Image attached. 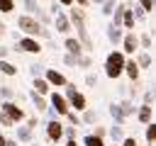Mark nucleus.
<instances>
[{"label":"nucleus","mask_w":156,"mask_h":146,"mask_svg":"<svg viewBox=\"0 0 156 146\" xmlns=\"http://www.w3.org/2000/svg\"><path fill=\"white\" fill-rule=\"evenodd\" d=\"M68 22H71V29H76V39L83 44V51H88V54H93L95 49H93V39H90V34H88V27H85V15H83V10L80 7H71L68 10Z\"/></svg>","instance_id":"f257e3e1"},{"label":"nucleus","mask_w":156,"mask_h":146,"mask_svg":"<svg viewBox=\"0 0 156 146\" xmlns=\"http://www.w3.org/2000/svg\"><path fill=\"white\" fill-rule=\"evenodd\" d=\"M24 119H27V112L20 105H15L12 100H2L0 102V124L2 127H17Z\"/></svg>","instance_id":"f03ea898"},{"label":"nucleus","mask_w":156,"mask_h":146,"mask_svg":"<svg viewBox=\"0 0 156 146\" xmlns=\"http://www.w3.org/2000/svg\"><path fill=\"white\" fill-rule=\"evenodd\" d=\"M124 61H127V56H124L119 49L110 51L107 58H105V75H107L110 80H117V78L122 75V71H124Z\"/></svg>","instance_id":"7ed1b4c3"},{"label":"nucleus","mask_w":156,"mask_h":146,"mask_svg":"<svg viewBox=\"0 0 156 146\" xmlns=\"http://www.w3.org/2000/svg\"><path fill=\"white\" fill-rule=\"evenodd\" d=\"M17 27H20V32L24 34V36H41V32H44V27L39 24V19L34 17V15H20L17 17Z\"/></svg>","instance_id":"20e7f679"},{"label":"nucleus","mask_w":156,"mask_h":146,"mask_svg":"<svg viewBox=\"0 0 156 146\" xmlns=\"http://www.w3.org/2000/svg\"><path fill=\"white\" fill-rule=\"evenodd\" d=\"M66 88V100H68V107L73 109V112H83L85 107H88V100H85V95L80 92V90H76V83H66L63 85Z\"/></svg>","instance_id":"39448f33"},{"label":"nucleus","mask_w":156,"mask_h":146,"mask_svg":"<svg viewBox=\"0 0 156 146\" xmlns=\"http://www.w3.org/2000/svg\"><path fill=\"white\" fill-rule=\"evenodd\" d=\"M49 107L56 112V117H66V112L71 109L68 107V100L63 97V92H56V90L49 92Z\"/></svg>","instance_id":"423d86ee"},{"label":"nucleus","mask_w":156,"mask_h":146,"mask_svg":"<svg viewBox=\"0 0 156 146\" xmlns=\"http://www.w3.org/2000/svg\"><path fill=\"white\" fill-rule=\"evenodd\" d=\"M119 51L124 54V56H134L136 51H139V36H136V32H127V34H122V41H119Z\"/></svg>","instance_id":"0eeeda50"},{"label":"nucleus","mask_w":156,"mask_h":146,"mask_svg":"<svg viewBox=\"0 0 156 146\" xmlns=\"http://www.w3.org/2000/svg\"><path fill=\"white\" fill-rule=\"evenodd\" d=\"M51 24H54L56 34H66V36H71V22H68V15H66V12H56V15H51Z\"/></svg>","instance_id":"6e6552de"},{"label":"nucleus","mask_w":156,"mask_h":146,"mask_svg":"<svg viewBox=\"0 0 156 146\" xmlns=\"http://www.w3.org/2000/svg\"><path fill=\"white\" fill-rule=\"evenodd\" d=\"M61 136H63V124H61V119H49V122H46V139L58 146Z\"/></svg>","instance_id":"1a4fd4ad"},{"label":"nucleus","mask_w":156,"mask_h":146,"mask_svg":"<svg viewBox=\"0 0 156 146\" xmlns=\"http://www.w3.org/2000/svg\"><path fill=\"white\" fill-rule=\"evenodd\" d=\"M17 49L24 54H41V41L34 36H22V39H17Z\"/></svg>","instance_id":"9d476101"},{"label":"nucleus","mask_w":156,"mask_h":146,"mask_svg":"<svg viewBox=\"0 0 156 146\" xmlns=\"http://www.w3.org/2000/svg\"><path fill=\"white\" fill-rule=\"evenodd\" d=\"M44 80H46L51 88H63V85L68 83V78H66L61 71H56V68H44Z\"/></svg>","instance_id":"9b49d317"},{"label":"nucleus","mask_w":156,"mask_h":146,"mask_svg":"<svg viewBox=\"0 0 156 146\" xmlns=\"http://www.w3.org/2000/svg\"><path fill=\"white\" fill-rule=\"evenodd\" d=\"M63 46H66V51H68L71 56H76V58L83 56V44H80L76 36H66V39H63Z\"/></svg>","instance_id":"f8f14e48"},{"label":"nucleus","mask_w":156,"mask_h":146,"mask_svg":"<svg viewBox=\"0 0 156 146\" xmlns=\"http://www.w3.org/2000/svg\"><path fill=\"white\" fill-rule=\"evenodd\" d=\"M122 73H124L132 83H136V80H139V66H136V61H134V58H127V61H124V71H122Z\"/></svg>","instance_id":"ddd939ff"},{"label":"nucleus","mask_w":156,"mask_h":146,"mask_svg":"<svg viewBox=\"0 0 156 146\" xmlns=\"http://www.w3.org/2000/svg\"><path fill=\"white\" fill-rule=\"evenodd\" d=\"M136 119H139L141 124L154 122V107H151V105H139V109H136Z\"/></svg>","instance_id":"4468645a"},{"label":"nucleus","mask_w":156,"mask_h":146,"mask_svg":"<svg viewBox=\"0 0 156 146\" xmlns=\"http://www.w3.org/2000/svg\"><path fill=\"white\" fill-rule=\"evenodd\" d=\"M29 97H32V105H34V109H37V112H46V109H49V100H46L44 95H37V92L32 90V92H29Z\"/></svg>","instance_id":"2eb2a0df"},{"label":"nucleus","mask_w":156,"mask_h":146,"mask_svg":"<svg viewBox=\"0 0 156 146\" xmlns=\"http://www.w3.org/2000/svg\"><path fill=\"white\" fill-rule=\"evenodd\" d=\"M124 10H127V5H124V2H117V5H115L112 15H110V17H112V22H110L112 27H122V15H124Z\"/></svg>","instance_id":"dca6fc26"},{"label":"nucleus","mask_w":156,"mask_h":146,"mask_svg":"<svg viewBox=\"0 0 156 146\" xmlns=\"http://www.w3.org/2000/svg\"><path fill=\"white\" fill-rule=\"evenodd\" d=\"M132 58L136 61L139 71H141V68H151V54H149V51H136V54H134Z\"/></svg>","instance_id":"f3484780"},{"label":"nucleus","mask_w":156,"mask_h":146,"mask_svg":"<svg viewBox=\"0 0 156 146\" xmlns=\"http://www.w3.org/2000/svg\"><path fill=\"white\" fill-rule=\"evenodd\" d=\"M107 41H110L112 46H117V44L122 41V27H112V24H107Z\"/></svg>","instance_id":"a211bd4d"},{"label":"nucleus","mask_w":156,"mask_h":146,"mask_svg":"<svg viewBox=\"0 0 156 146\" xmlns=\"http://www.w3.org/2000/svg\"><path fill=\"white\" fill-rule=\"evenodd\" d=\"M32 88H34L37 95H49V92H51V85H49L44 78H34V80H32Z\"/></svg>","instance_id":"6ab92c4d"},{"label":"nucleus","mask_w":156,"mask_h":146,"mask_svg":"<svg viewBox=\"0 0 156 146\" xmlns=\"http://www.w3.org/2000/svg\"><path fill=\"white\" fill-rule=\"evenodd\" d=\"M107 112H110V117L115 119V124H124V114H122V109H119V102H112Z\"/></svg>","instance_id":"aec40b11"},{"label":"nucleus","mask_w":156,"mask_h":146,"mask_svg":"<svg viewBox=\"0 0 156 146\" xmlns=\"http://www.w3.org/2000/svg\"><path fill=\"white\" fill-rule=\"evenodd\" d=\"M144 127H146L144 139H146V144H149V146H154V144H156V122H149V124H144Z\"/></svg>","instance_id":"412c9836"},{"label":"nucleus","mask_w":156,"mask_h":146,"mask_svg":"<svg viewBox=\"0 0 156 146\" xmlns=\"http://www.w3.org/2000/svg\"><path fill=\"white\" fill-rule=\"evenodd\" d=\"M0 73H2V75H7V78H15V75H17V66H12L10 61L0 58Z\"/></svg>","instance_id":"4be33fe9"},{"label":"nucleus","mask_w":156,"mask_h":146,"mask_svg":"<svg viewBox=\"0 0 156 146\" xmlns=\"http://www.w3.org/2000/svg\"><path fill=\"white\" fill-rule=\"evenodd\" d=\"M134 22H136V19H134L132 10L127 7V10H124V15H122V27H124L127 32H134Z\"/></svg>","instance_id":"5701e85b"},{"label":"nucleus","mask_w":156,"mask_h":146,"mask_svg":"<svg viewBox=\"0 0 156 146\" xmlns=\"http://www.w3.org/2000/svg\"><path fill=\"white\" fill-rule=\"evenodd\" d=\"M32 131H34V129H32L29 124H24V127L17 124V139H15V141H29V139H32Z\"/></svg>","instance_id":"b1692460"},{"label":"nucleus","mask_w":156,"mask_h":146,"mask_svg":"<svg viewBox=\"0 0 156 146\" xmlns=\"http://www.w3.org/2000/svg\"><path fill=\"white\" fill-rule=\"evenodd\" d=\"M139 36V51H151V34L149 32H144V34H136Z\"/></svg>","instance_id":"393cba45"},{"label":"nucleus","mask_w":156,"mask_h":146,"mask_svg":"<svg viewBox=\"0 0 156 146\" xmlns=\"http://www.w3.org/2000/svg\"><path fill=\"white\" fill-rule=\"evenodd\" d=\"M107 131H110V139H112L115 144H119V141L124 139V131H122V124H112V127H110Z\"/></svg>","instance_id":"a878e982"},{"label":"nucleus","mask_w":156,"mask_h":146,"mask_svg":"<svg viewBox=\"0 0 156 146\" xmlns=\"http://www.w3.org/2000/svg\"><path fill=\"white\" fill-rule=\"evenodd\" d=\"M83 146H107V144H105V139H100L95 134H85L83 136Z\"/></svg>","instance_id":"bb28decb"},{"label":"nucleus","mask_w":156,"mask_h":146,"mask_svg":"<svg viewBox=\"0 0 156 146\" xmlns=\"http://www.w3.org/2000/svg\"><path fill=\"white\" fill-rule=\"evenodd\" d=\"M95 119H98V112L90 109V107H85L83 109V117H80V124H95Z\"/></svg>","instance_id":"cd10ccee"},{"label":"nucleus","mask_w":156,"mask_h":146,"mask_svg":"<svg viewBox=\"0 0 156 146\" xmlns=\"http://www.w3.org/2000/svg\"><path fill=\"white\" fill-rule=\"evenodd\" d=\"M119 109H122L124 119H127L129 114H134V112H136V107H134V102H132V100H122V102H119Z\"/></svg>","instance_id":"c85d7f7f"},{"label":"nucleus","mask_w":156,"mask_h":146,"mask_svg":"<svg viewBox=\"0 0 156 146\" xmlns=\"http://www.w3.org/2000/svg\"><path fill=\"white\" fill-rule=\"evenodd\" d=\"M115 5H117V2H115V0H105V2H102V5H100V7H102V10H100V12H102V15H105V17H110V15H112V10H115Z\"/></svg>","instance_id":"c756f323"},{"label":"nucleus","mask_w":156,"mask_h":146,"mask_svg":"<svg viewBox=\"0 0 156 146\" xmlns=\"http://www.w3.org/2000/svg\"><path fill=\"white\" fill-rule=\"evenodd\" d=\"M15 10V0H0V12L2 15H10Z\"/></svg>","instance_id":"7c9ffc66"},{"label":"nucleus","mask_w":156,"mask_h":146,"mask_svg":"<svg viewBox=\"0 0 156 146\" xmlns=\"http://www.w3.org/2000/svg\"><path fill=\"white\" fill-rule=\"evenodd\" d=\"M90 63H93V58H90L88 54H83V56L76 58V66H80V68H90Z\"/></svg>","instance_id":"2f4dec72"},{"label":"nucleus","mask_w":156,"mask_h":146,"mask_svg":"<svg viewBox=\"0 0 156 146\" xmlns=\"http://www.w3.org/2000/svg\"><path fill=\"white\" fill-rule=\"evenodd\" d=\"M66 119H68V122H71V124H73L76 129L80 127V117H78V112H73V109H68V112H66Z\"/></svg>","instance_id":"473e14b6"},{"label":"nucleus","mask_w":156,"mask_h":146,"mask_svg":"<svg viewBox=\"0 0 156 146\" xmlns=\"http://www.w3.org/2000/svg\"><path fill=\"white\" fill-rule=\"evenodd\" d=\"M22 2H24L27 15H34V12H37V7H39V0H22Z\"/></svg>","instance_id":"72a5a7b5"},{"label":"nucleus","mask_w":156,"mask_h":146,"mask_svg":"<svg viewBox=\"0 0 156 146\" xmlns=\"http://www.w3.org/2000/svg\"><path fill=\"white\" fill-rule=\"evenodd\" d=\"M0 97H2V100H12V97H15V90L7 88V85H0Z\"/></svg>","instance_id":"f704fd0d"},{"label":"nucleus","mask_w":156,"mask_h":146,"mask_svg":"<svg viewBox=\"0 0 156 146\" xmlns=\"http://www.w3.org/2000/svg\"><path fill=\"white\" fill-rule=\"evenodd\" d=\"M29 73H32V78H41V73H44V66H39V63H32V66H29Z\"/></svg>","instance_id":"c9c22d12"},{"label":"nucleus","mask_w":156,"mask_h":146,"mask_svg":"<svg viewBox=\"0 0 156 146\" xmlns=\"http://www.w3.org/2000/svg\"><path fill=\"white\" fill-rule=\"evenodd\" d=\"M139 7H141L144 12H151V10H154V0H139Z\"/></svg>","instance_id":"e433bc0d"},{"label":"nucleus","mask_w":156,"mask_h":146,"mask_svg":"<svg viewBox=\"0 0 156 146\" xmlns=\"http://www.w3.org/2000/svg\"><path fill=\"white\" fill-rule=\"evenodd\" d=\"M119 146H139V144H136V136H124L119 141Z\"/></svg>","instance_id":"4c0bfd02"},{"label":"nucleus","mask_w":156,"mask_h":146,"mask_svg":"<svg viewBox=\"0 0 156 146\" xmlns=\"http://www.w3.org/2000/svg\"><path fill=\"white\" fill-rule=\"evenodd\" d=\"M85 85H90V88H95V85H98V75H93V73H88V75H85Z\"/></svg>","instance_id":"58836bf2"},{"label":"nucleus","mask_w":156,"mask_h":146,"mask_svg":"<svg viewBox=\"0 0 156 146\" xmlns=\"http://www.w3.org/2000/svg\"><path fill=\"white\" fill-rule=\"evenodd\" d=\"M63 134L68 139H76V127H63Z\"/></svg>","instance_id":"ea45409f"},{"label":"nucleus","mask_w":156,"mask_h":146,"mask_svg":"<svg viewBox=\"0 0 156 146\" xmlns=\"http://www.w3.org/2000/svg\"><path fill=\"white\" fill-rule=\"evenodd\" d=\"M63 63H66V66H76V56L66 54V56H63Z\"/></svg>","instance_id":"a19ab883"},{"label":"nucleus","mask_w":156,"mask_h":146,"mask_svg":"<svg viewBox=\"0 0 156 146\" xmlns=\"http://www.w3.org/2000/svg\"><path fill=\"white\" fill-rule=\"evenodd\" d=\"M95 136H100V139H105V134H107V129L105 127H95V131H93Z\"/></svg>","instance_id":"79ce46f5"},{"label":"nucleus","mask_w":156,"mask_h":146,"mask_svg":"<svg viewBox=\"0 0 156 146\" xmlns=\"http://www.w3.org/2000/svg\"><path fill=\"white\" fill-rule=\"evenodd\" d=\"M151 100H154V92L146 90V92H144V105H151Z\"/></svg>","instance_id":"37998d69"},{"label":"nucleus","mask_w":156,"mask_h":146,"mask_svg":"<svg viewBox=\"0 0 156 146\" xmlns=\"http://www.w3.org/2000/svg\"><path fill=\"white\" fill-rule=\"evenodd\" d=\"M73 2H76V5H78V7H80V10H83V7H88V5H90V0H73Z\"/></svg>","instance_id":"c03bdc74"},{"label":"nucleus","mask_w":156,"mask_h":146,"mask_svg":"<svg viewBox=\"0 0 156 146\" xmlns=\"http://www.w3.org/2000/svg\"><path fill=\"white\" fill-rule=\"evenodd\" d=\"M7 54H10V49H7V46H2V44H0V58H5V56H7Z\"/></svg>","instance_id":"a18cd8bd"},{"label":"nucleus","mask_w":156,"mask_h":146,"mask_svg":"<svg viewBox=\"0 0 156 146\" xmlns=\"http://www.w3.org/2000/svg\"><path fill=\"white\" fill-rule=\"evenodd\" d=\"M56 2H58L61 7H71V5H73V0H56Z\"/></svg>","instance_id":"49530a36"},{"label":"nucleus","mask_w":156,"mask_h":146,"mask_svg":"<svg viewBox=\"0 0 156 146\" xmlns=\"http://www.w3.org/2000/svg\"><path fill=\"white\" fill-rule=\"evenodd\" d=\"M5 146H17V141L15 139H5Z\"/></svg>","instance_id":"de8ad7c7"},{"label":"nucleus","mask_w":156,"mask_h":146,"mask_svg":"<svg viewBox=\"0 0 156 146\" xmlns=\"http://www.w3.org/2000/svg\"><path fill=\"white\" fill-rule=\"evenodd\" d=\"M66 146H78V141H76V139H68V141H66Z\"/></svg>","instance_id":"09e8293b"},{"label":"nucleus","mask_w":156,"mask_h":146,"mask_svg":"<svg viewBox=\"0 0 156 146\" xmlns=\"http://www.w3.org/2000/svg\"><path fill=\"white\" fill-rule=\"evenodd\" d=\"M90 2H93V5H102L105 0H90Z\"/></svg>","instance_id":"8fccbe9b"},{"label":"nucleus","mask_w":156,"mask_h":146,"mask_svg":"<svg viewBox=\"0 0 156 146\" xmlns=\"http://www.w3.org/2000/svg\"><path fill=\"white\" fill-rule=\"evenodd\" d=\"M2 34H5V24H0V36H2Z\"/></svg>","instance_id":"3c124183"},{"label":"nucleus","mask_w":156,"mask_h":146,"mask_svg":"<svg viewBox=\"0 0 156 146\" xmlns=\"http://www.w3.org/2000/svg\"><path fill=\"white\" fill-rule=\"evenodd\" d=\"M0 146H5V136L2 134H0Z\"/></svg>","instance_id":"603ef678"},{"label":"nucleus","mask_w":156,"mask_h":146,"mask_svg":"<svg viewBox=\"0 0 156 146\" xmlns=\"http://www.w3.org/2000/svg\"><path fill=\"white\" fill-rule=\"evenodd\" d=\"M29 146H39V144H29Z\"/></svg>","instance_id":"864d4df0"},{"label":"nucleus","mask_w":156,"mask_h":146,"mask_svg":"<svg viewBox=\"0 0 156 146\" xmlns=\"http://www.w3.org/2000/svg\"><path fill=\"white\" fill-rule=\"evenodd\" d=\"M39 2H49V0H39Z\"/></svg>","instance_id":"5fc2aeb1"},{"label":"nucleus","mask_w":156,"mask_h":146,"mask_svg":"<svg viewBox=\"0 0 156 146\" xmlns=\"http://www.w3.org/2000/svg\"><path fill=\"white\" fill-rule=\"evenodd\" d=\"M112 146H119V144H112Z\"/></svg>","instance_id":"6e6d98bb"}]
</instances>
